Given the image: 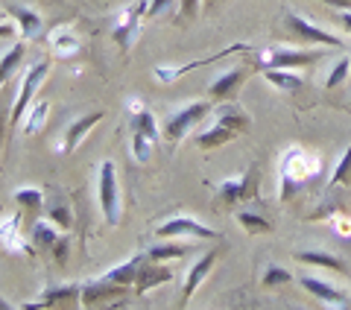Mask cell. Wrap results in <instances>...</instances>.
<instances>
[{
	"instance_id": "obj_1",
	"label": "cell",
	"mask_w": 351,
	"mask_h": 310,
	"mask_svg": "<svg viewBox=\"0 0 351 310\" xmlns=\"http://www.w3.org/2000/svg\"><path fill=\"white\" fill-rule=\"evenodd\" d=\"M208 112H211V103H205V99L179 108V112H176L167 123H164V138H167L170 143H179L193 126H199V120L208 117Z\"/></svg>"
},
{
	"instance_id": "obj_2",
	"label": "cell",
	"mask_w": 351,
	"mask_h": 310,
	"mask_svg": "<svg viewBox=\"0 0 351 310\" xmlns=\"http://www.w3.org/2000/svg\"><path fill=\"white\" fill-rule=\"evenodd\" d=\"M100 211L108 226L120 223V191H117V167L114 161L100 164Z\"/></svg>"
},
{
	"instance_id": "obj_3",
	"label": "cell",
	"mask_w": 351,
	"mask_h": 310,
	"mask_svg": "<svg viewBox=\"0 0 351 310\" xmlns=\"http://www.w3.org/2000/svg\"><path fill=\"white\" fill-rule=\"evenodd\" d=\"M47 73H50V62H38V64H32V68L27 71L24 82H21V94L15 99V108H12V115H9V126H18L21 120H24V115L29 112V106H32V97H36V91L41 88V82H44V76Z\"/></svg>"
},
{
	"instance_id": "obj_4",
	"label": "cell",
	"mask_w": 351,
	"mask_h": 310,
	"mask_svg": "<svg viewBox=\"0 0 351 310\" xmlns=\"http://www.w3.org/2000/svg\"><path fill=\"white\" fill-rule=\"evenodd\" d=\"M217 193H219V202L223 205H240V202L255 199L258 196V167H252L246 176H240V179H226L217 187Z\"/></svg>"
},
{
	"instance_id": "obj_5",
	"label": "cell",
	"mask_w": 351,
	"mask_h": 310,
	"mask_svg": "<svg viewBox=\"0 0 351 310\" xmlns=\"http://www.w3.org/2000/svg\"><path fill=\"white\" fill-rule=\"evenodd\" d=\"M319 62V53H302V50H284V47H272L261 56V71L263 68H284V71H293V68H307V64Z\"/></svg>"
},
{
	"instance_id": "obj_6",
	"label": "cell",
	"mask_w": 351,
	"mask_h": 310,
	"mask_svg": "<svg viewBox=\"0 0 351 310\" xmlns=\"http://www.w3.org/2000/svg\"><path fill=\"white\" fill-rule=\"evenodd\" d=\"M147 9H149V0H135V3L120 15V24L114 29V41L120 44V50L132 47V41H135V36H138V24H141V18L147 15Z\"/></svg>"
},
{
	"instance_id": "obj_7",
	"label": "cell",
	"mask_w": 351,
	"mask_h": 310,
	"mask_svg": "<svg viewBox=\"0 0 351 310\" xmlns=\"http://www.w3.org/2000/svg\"><path fill=\"white\" fill-rule=\"evenodd\" d=\"M156 235L158 237H167V240L170 237H179V235H191V237H202V240H217L219 237L214 228L196 223V219H191V217H173V219H167L164 226L156 228Z\"/></svg>"
},
{
	"instance_id": "obj_8",
	"label": "cell",
	"mask_w": 351,
	"mask_h": 310,
	"mask_svg": "<svg viewBox=\"0 0 351 310\" xmlns=\"http://www.w3.org/2000/svg\"><path fill=\"white\" fill-rule=\"evenodd\" d=\"M129 287L123 284H114V281H108V278H100V281H88L82 287V293H80V302L85 307H97V305H108V302H114L117 296H126Z\"/></svg>"
},
{
	"instance_id": "obj_9",
	"label": "cell",
	"mask_w": 351,
	"mask_h": 310,
	"mask_svg": "<svg viewBox=\"0 0 351 310\" xmlns=\"http://www.w3.org/2000/svg\"><path fill=\"white\" fill-rule=\"evenodd\" d=\"M287 27L295 38H302V41H311V44H322V47H343V41H339L337 36H331V32H325L319 27H313V24H307V21L302 15H295L290 12L287 15Z\"/></svg>"
},
{
	"instance_id": "obj_10",
	"label": "cell",
	"mask_w": 351,
	"mask_h": 310,
	"mask_svg": "<svg viewBox=\"0 0 351 310\" xmlns=\"http://www.w3.org/2000/svg\"><path fill=\"white\" fill-rule=\"evenodd\" d=\"M240 50H249V47H246V44H232V47H226L223 53H214L211 59L188 62V64H182V68H164V64H158V68L152 71V76H156L158 82H176V80H179V76L191 73L193 68H205V64H211V62H219V59H226V56H234V53H240Z\"/></svg>"
},
{
	"instance_id": "obj_11",
	"label": "cell",
	"mask_w": 351,
	"mask_h": 310,
	"mask_svg": "<svg viewBox=\"0 0 351 310\" xmlns=\"http://www.w3.org/2000/svg\"><path fill=\"white\" fill-rule=\"evenodd\" d=\"M167 281H173L170 267H164V261H149V258H147V261H144V267H141V272H138L135 293H138V296H144V293L156 290V287L167 284Z\"/></svg>"
},
{
	"instance_id": "obj_12",
	"label": "cell",
	"mask_w": 351,
	"mask_h": 310,
	"mask_svg": "<svg viewBox=\"0 0 351 310\" xmlns=\"http://www.w3.org/2000/svg\"><path fill=\"white\" fill-rule=\"evenodd\" d=\"M100 120H103V112H88V115H82L80 120H73V123L68 126V132H64V141L56 143V150H59V152H73V150L82 143V138H85L97 123H100Z\"/></svg>"
},
{
	"instance_id": "obj_13",
	"label": "cell",
	"mask_w": 351,
	"mask_h": 310,
	"mask_svg": "<svg viewBox=\"0 0 351 310\" xmlns=\"http://www.w3.org/2000/svg\"><path fill=\"white\" fill-rule=\"evenodd\" d=\"M214 263H217V252H205L199 261L193 263V267L188 270V281H184V293H182V305H188L191 302V296L196 293V287H199L205 278H208V272L214 270Z\"/></svg>"
},
{
	"instance_id": "obj_14",
	"label": "cell",
	"mask_w": 351,
	"mask_h": 310,
	"mask_svg": "<svg viewBox=\"0 0 351 310\" xmlns=\"http://www.w3.org/2000/svg\"><path fill=\"white\" fill-rule=\"evenodd\" d=\"M302 287L311 296H316L319 302H328V305H334V307H348L351 302H348V296L343 293V290H337V287H331V284H325V281H319V278H311V275H304L302 278Z\"/></svg>"
},
{
	"instance_id": "obj_15",
	"label": "cell",
	"mask_w": 351,
	"mask_h": 310,
	"mask_svg": "<svg viewBox=\"0 0 351 310\" xmlns=\"http://www.w3.org/2000/svg\"><path fill=\"white\" fill-rule=\"evenodd\" d=\"M295 261L311 263V267H322V270H334V272H348L346 261H339L337 254L325 249H302V252H295Z\"/></svg>"
},
{
	"instance_id": "obj_16",
	"label": "cell",
	"mask_w": 351,
	"mask_h": 310,
	"mask_svg": "<svg viewBox=\"0 0 351 310\" xmlns=\"http://www.w3.org/2000/svg\"><path fill=\"white\" fill-rule=\"evenodd\" d=\"M6 12L18 21L21 36H24V38H36V36H38V29H41V15L36 12V9L21 6V3H9V6H6Z\"/></svg>"
},
{
	"instance_id": "obj_17",
	"label": "cell",
	"mask_w": 351,
	"mask_h": 310,
	"mask_svg": "<svg viewBox=\"0 0 351 310\" xmlns=\"http://www.w3.org/2000/svg\"><path fill=\"white\" fill-rule=\"evenodd\" d=\"M0 243L9 249V252H27V240L21 235V217H3L0 219Z\"/></svg>"
},
{
	"instance_id": "obj_18",
	"label": "cell",
	"mask_w": 351,
	"mask_h": 310,
	"mask_svg": "<svg viewBox=\"0 0 351 310\" xmlns=\"http://www.w3.org/2000/svg\"><path fill=\"white\" fill-rule=\"evenodd\" d=\"M243 80H246V68H232L228 73L217 76V80L211 82V88H208V94H211L214 99H228L237 91V85Z\"/></svg>"
},
{
	"instance_id": "obj_19",
	"label": "cell",
	"mask_w": 351,
	"mask_h": 310,
	"mask_svg": "<svg viewBox=\"0 0 351 310\" xmlns=\"http://www.w3.org/2000/svg\"><path fill=\"white\" fill-rule=\"evenodd\" d=\"M144 254H135V258H129L126 263H117L114 270H108L103 278H108V281H114V284H123V287H129V284H135L138 281V272H141V267H144Z\"/></svg>"
},
{
	"instance_id": "obj_20",
	"label": "cell",
	"mask_w": 351,
	"mask_h": 310,
	"mask_svg": "<svg viewBox=\"0 0 351 310\" xmlns=\"http://www.w3.org/2000/svg\"><path fill=\"white\" fill-rule=\"evenodd\" d=\"M240 132H234L232 126H226L223 120H217V123L211 129H205L199 132V138H196V143H199L202 150H217V147H223V143H228L232 138H237Z\"/></svg>"
},
{
	"instance_id": "obj_21",
	"label": "cell",
	"mask_w": 351,
	"mask_h": 310,
	"mask_svg": "<svg viewBox=\"0 0 351 310\" xmlns=\"http://www.w3.org/2000/svg\"><path fill=\"white\" fill-rule=\"evenodd\" d=\"M311 170H313V161L307 158L302 150H290L281 161V176H290V179H295V182H302Z\"/></svg>"
},
{
	"instance_id": "obj_22",
	"label": "cell",
	"mask_w": 351,
	"mask_h": 310,
	"mask_svg": "<svg viewBox=\"0 0 351 310\" xmlns=\"http://www.w3.org/2000/svg\"><path fill=\"white\" fill-rule=\"evenodd\" d=\"M82 287L80 284H62V287H50V290L41 293V302L36 305H27V307H53V305H62L68 298H80Z\"/></svg>"
},
{
	"instance_id": "obj_23",
	"label": "cell",
	"mask_w": 351,
	"mask_h": 310,
	"mask_svg": "<svg viewBox=\"0 0 351 310\" xmlns=\"http://www.w3.org/2000/svg\"><path fill=\"white\" fill-rule=\"evenodd\" d=\"M191 252L188 243H179L176 237H170V243H156V246L147 249V258L149 261H179Z\"/></svg>"
},
{
	"instance_id": "obj_24",
	"label": "cell",
	"mask_w": 351,
	"mask_h": 310,
	"mask_svg": "<svg viewBox=\"0 0 351 310\" xmlns=\"http://www.w3.org/2000/svg\"><path fill=\"white\" fill-rule=\"evenodd\" d=\"M24 53H27V44L18 41V44H12V50H6L3 56H0V85H3L9 76H12L21 68V62H24Z\"/></svg>"
},
{
	"instance_id": "obj_25",
	"label": "cell",
	"mask_w": 351,
	"mask_h": 310,
	"mask_svg": "<svg viewBox=\"0 0 351 310\" xmlns=\"http://www.w3.org/2000/svg\"><path fill=\"white\" fill-rule=\"evenodd\" d=\"M50 47L59 53V56H73V53H80V38L73 36L71 29H53L50 32Z\"/></svg>"
},
{
	"instance_id": "obj_26",
	"label": "cell",
	"mask_w": 351,
	"mask_h": 310,
	"mask_svg": "<svg viewBox=\"0 0 351 310\" xmlns=\"http://www.w3.org/2000/svg\"><path fill=\"white\" fill-rule=\"evenodd\" d=\"M263 76L269 80V85L281 88V91H299V88L304 85L293 71H284V68H263Z\"/></svg>"
},
{
	"instance_id": "obj_27",
	"label": "cell",
	"mask_w": 351,
	"mask_h": 310,
	"mask_svg": "<svg viewBox=\"0 0 351 310\" xmlns=\"http://www.w3.org/2000/svg\"><path fill=\"white\" fill-rule=\"evenodd\" d=\"M59 240V228L50 223V219H38L32 226V246L36 249H53V243Z\"/></svg>"
},
{
	"instance_id": "obj_28",
	"label": "cell",
	"mask_w": 351,
	"mask_h": 310,
	"mask_svg": "<svg viewBox=\"0 0 351 310\" xmlns=\"http://www.w3.org/2000/svg\"><path fill=\"white\" fill-rule=\"evenodd\" d=\"M47 115H50V103H36L29 106V112L24 115V132L27 135H38V132L44 129V123H47Z\"/></svg>"
},
{
	"instance_id": "obj_29",
	"label": "cell",
	"mask_w": 351,
	"mask_h": 310,
	"mask_svg": "<svg viewBox=\"0 0 351 310\" xmlns=\"http://www.w3.org/2000/svg\"><path fill=\"white\" fill-rule=\"evenodd\" d=\"M217 120H223V123H226V126H232L234 132H243V129L252 126L249 115H246V112H240L237 106H219V108H217Z\"/></svg>"
},
{
	"instance_id": "obj_30",
	"label": "cell",
	"mask_w": 351,
	"mask_h": 310,
	"mask_svg": "<svg viewBox=\"0 0 351 310\" xmlns=\"http://www.w3.org/2000/svg\"><path fill=\"white\" fill-rule=\"evenodd\" d=\"M129 126L132 132H141V135H147L152 141H158V123H156V117H152V112H138V115H129Z\"/></svg>"
},
{
	"instance_id": "obj_31",
	"label": "cell",
	"mask_w": 351,
	"mask_h": 310,
	"mask_svg": "<svg viewBox=\"0 0 351 310\" xmlns=\"http://www.w3.org/2000/svg\"><path fill=\"white\" fill-rule=\"evenodd\" d=\"M237 223L243 226L249 235H269L272 231L269 219H263L261 214H252V211H237Z\"/></svg>"
},
{
	"instance_id": "obj_32",
	"label": "cell",
	"mask_w": 351,
	"mask_h": 310,
	"mask_svg": "<svg viewBox=\"0 0 351 310\" xmlns=\"http://www.w3.org/2000/svg\"><path fill=\"white\" fill-rule=\"evenodd\" d=\"M156 143H158V141L141 135V132H132V155H135V161L147 164L149 155H152V150H156Z\"/></svg>"
},
{
	"instance_id": "obj_33",
	"label": "cell",
	"mask_w": 351,
	"mask_h": 310,
	"mask_svg": "<svg viewBox=\"0 0 351 310\" xmlns=\"http://www.w3.org/2000/svg\"><path fill=\"white\" fill-rule=\"evenodd\" d=\"M47 219L56 228H62V231H68L71 226H73V217H71V208L64 205V202H56V205H50L47 208Z\"/></svg>"
},
{
	"instance_id": "obj_34",
	"label": "cell",
	"mask_w": 351,
	"mask_h": 310,
	"mask_svg": "<svg viewBox=\"0 0 351 310\" xmlns=\"http://www.w3.org/2000/svg\"><path fill=\"white\" fill-rule=\"evenodd\" d=\"M12 199L21 208H41L44 205V193L38 191V187H21V191H15Z\"/></svg>"
},
{
	"instance_id": "obj_35",
	"label": "cell",
	"mask_w": 351,
	"mask_h": 310,
	"mask_svg": "<svg viewBox=\"0 0 351 310\" xmlns=\"http://www.w3.org/2000/svg\"><path fill=\"white\" fill-rule=\"evenodd\" d=\"M331 184H348L351 187V143L346 147L343 158H339V164H337V170L331 176Z\"/></svg>"
},
{
	"instance_id": "obj_36",
	"label": "cell",
	"mask_w": 351,
	"mask_h": 310,
	"mask_svg": "<svg viewBox=\"0 0 351 310\" xmlns=\"http://www.w3.org/2000/svg\"><path fill=\"white\" fill-rule=\"evenodd\" d=\"M293 281V272L284 270V267H267L263 270V284L267 287H276V284H287Z\"/></svg>"
},
{
	"instance_id": "obj_37",
	"label": "cell",
	"mask_w": 351,
	"mask_h": 310,
	"mask_svg": "<svg viewBox=\"0 0 351 310\" xmlns=\"http://www.w3.org/2000/svg\"><path fill=\"white\" fill-rule=\"evenodd\" d=\"M348 71H351V59H339V62L334 64V71L328 73V82H325V85H328V88H337V85L348 76Z\"/></svg>"
},
{
	"instance_id": "obj_38",
	"label": "cell",
	"mask_w": 351,
	"mask_h": 310,
	"mask_svg": "<svg viewBox=\"0 0 351 310\" xmlns=\"http://www.w3.org/2000/svg\"><path fill=\"white\" fill-rule=\"evenodd\" d=\"M176 3V0H149V9H147V15L149 18H156V15H161V12H167V9Z\"/></svg>"
},
{
	"instance_id": "obj_39",
	"label": "cell",
	"mask_w": 351,
	"mask_h": 310,
	"mask_svg": "<svg viewBox=\"0 0 351 310\" xmlns=\"http://www.w3.org/2000/svg\"><path fill=\"white\" fill-rule=\"evenodd\" d=\"M295 191H299V182L290 179V176H281V199H290Z\"/></svg>"
},
{
	"instance_id": "obj_40",
	"label": "cell",
	"mask_w": 351,
	"mask_h": 310,
	"mask_svg": "<svg viewBox=\"0 0 351 310\" xmlns=\"http://www.w3.org/2000/svg\"><path fill=\"white\" fill-rule=\"evenodd\" d=\"M53 254H56V261L59 263H64V261H68V240H56V243H53Z\"/></svg>"
},
{
	"instance_id": "obj_41",
	"label": "cell",
	"mask_w": 351,
	"mask_h": 310,
	"mask_svg": "<svg viewBox=\"0 0 351 310\" xmlns=\"http://www.w3.org/2000/svg\"><path fill=\"white\" fill-rule=\"evenodd\" d=\"M199 12V0H182V15L184 18H196Z\"/></svg>"
},
{
	"instance_id": "obj_42",
	"label": "cell",
	"mask_w": 351,
	"mask_h": 310,
	"mask_svg": "<svg viewBox=\"0 0 351 310\" xmlns=\"http://www.w3.org/2000/svg\"><path fill=\"white\" fill-rule=\"evenodd\" d=\"M15 24H0V38H15Z\"/></svg>"
},
{
	"instance_id": "obj_43",
	"label": "cell",
	"mask_w": 351,
	"mask_h": 310,
	"mask_svg": "<svg viewBox=\"0 0 351 310\" xmlns=\"http://www.w3.org/2000/svg\"><path fill=\"white\" fill-rule=\"evenodd\" d=\"M126 108H129V115H138V112H144V103L135 97V99H129V103H126Z\"/></svg>"
},
{
	"instance_id": "obj_44",
	"label": "cell",
	"mask_w": 351,
	"mask_h": 310,
	"mask_svg": "<svg viewBox=\"0 0 351 310\" xmlns=\"http://www.w3.org/2000/svg\"><path fill=\"white\" fill-rule=\"evenodd\" d=\"M322 3L334 6V9H351V0H322Z\"/></svg>"
},
{
	"instance_id": "obj_45",
	"label": "cell",
	"mask_w": 351,
	"mask_h": 310,
	"mask_svg": "<svg viewBox=\"0 0 351 310\" xmlns=\"http://www.w3.org/2000/svg\"><path fill=\"white\" fill-rule=\"evenodd\" d=\"M339 21H343V27L351 32V9H343V15H339Z\"/></svg>"
},
{
	"instance_id": "obj_46",
	"label": "cell",
	"mask_w": 351,
	"mask_h": 310,
	"mask_svg": "<svg viewBox=\"0 0 351 310\" xmlns=\"http://www.w3.org/2000/svg\"><path fill=\"white\" fill-rule=\"evenodd\" d=\"M3 126H6V115L0 112V141H3Z\"/></svg>"
},
{
	"instance_id": "obj_47",
	"label": "cell",
	"mask_w": 351,
	"mask_h": 310,
	"mask_svg": "<svg viewBox=\"0 0 351 310\" xmlns=\"http://www.w3.org/2000/svg\"><path fill=\"white\" fill-rule=\"evenodd\" d=\"M202 3H205V9H211V6L217 3V0H202Z\"/></svg>"
},
{
	"instance_id": "obj_48",
	"label": "cell",
	"mask_w": 351,
	"mask_h": 310,
	"mask_svg": "<svg viewBox=\"0 0 351 310\" xmlns=\"http://www.w3.org/2000/svg\"><path fill=\"white\" fill-rule=\"evenodd\" d=\"M0 18H3V15H0Z\"/></svg>"
}]
</instances>
